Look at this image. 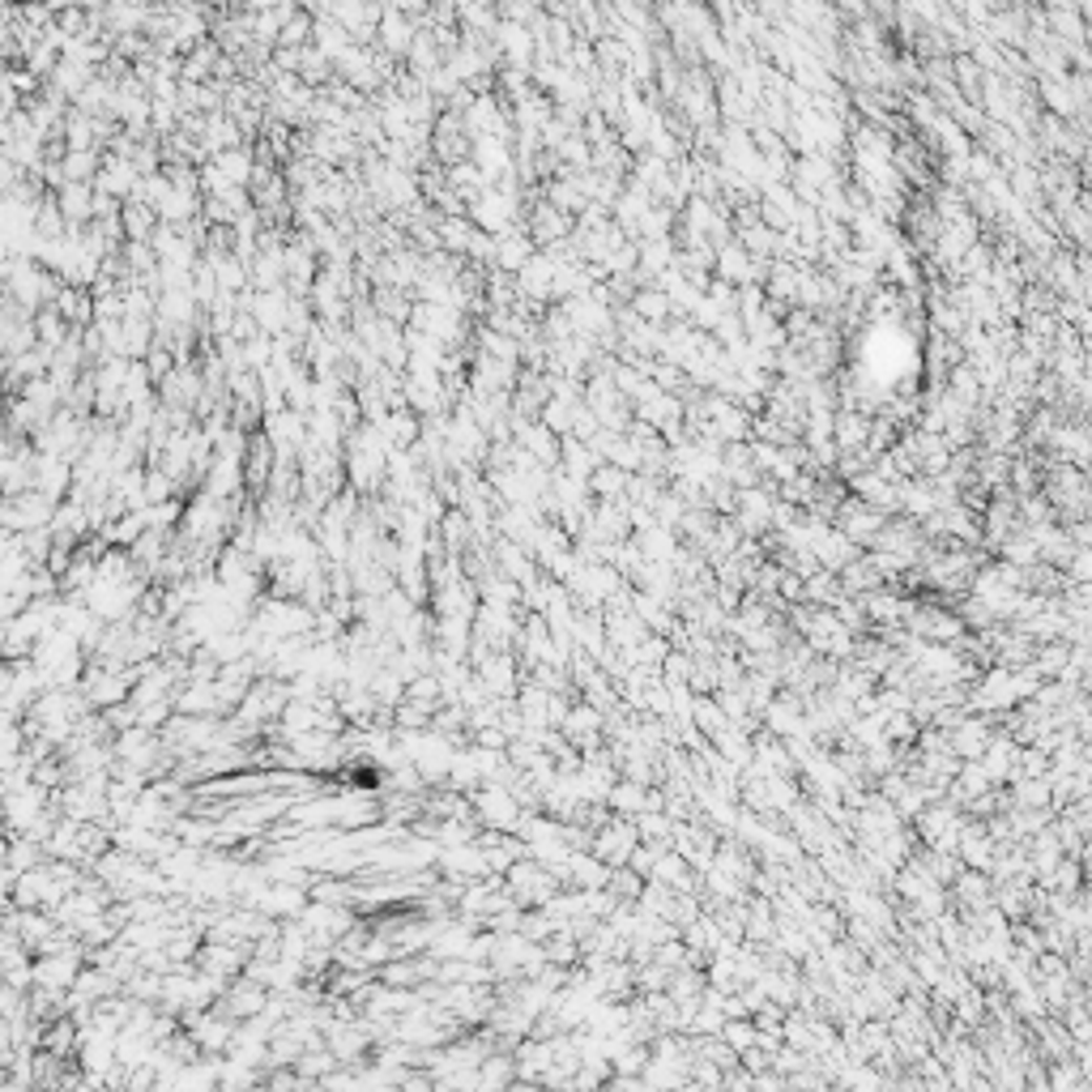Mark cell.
I'll list each match as a JSON object with an SVG mask.
<instances>
[{
  "label": "cell",
  "mask_w": 1092,
  "mask_h": 1092,
  "mask_svg": "<svg viewBox=\"0 0 1092 1092\" xmlns=\"http://www.w3.org/2000/svg\"><path fill=\"white\" fill-rule=\"evenodd\" d=\"M60 201H64V206H60L64 218H82V214H86V188H82V184H69Z\"/></svg>",
  "instance_id": "2"
},
{
  "label": "cell",
  "mask_w": 1092,
  "mask_h": 1092,
  "mask_svg": "<svg viewBox=\"0 0 1092 1092\" xmlns=\"http://www.w3.org/2000/svg\"><path fill=\"white\" fill-rule=\"evenodd\" d=\"M261 1007H265V990L261 986H235L227 994V1011L231 1015H256Z\"/></svg>",
  "instance_id": "1"
}]
</instances>
